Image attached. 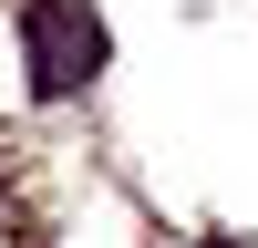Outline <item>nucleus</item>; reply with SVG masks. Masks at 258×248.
<instances>
[{"label":"nucleus","instance_id":"f257e3e1","mask_svg":"<svg viewBox=\"0 0 258 248\" xmlns=\"http://www.w3.org/2000/svg\"><path fill=\"white\" fill-rule=\"evenodd\" d=\"M21 62H31L41 93L93 83V73H103V21H93V0H31V11H21Z\"/></svg>","mask_w":258,"mask_h":248}]
</instances>
